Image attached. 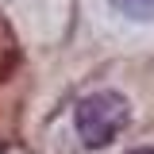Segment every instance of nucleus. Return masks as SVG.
<instances>
[{"label":"nucleus","mask_w":154,"mask_h":154,"mask_svg":"<svg viewBox=\"0 0 154 154\" xmlns=\"http://www.w3.org/2000/svg\"><path fill=\"white\" fill-rule=\"evenodd\" d=\"M119 16L135 19V23H143V19H154V0H108Z\"/></svg>","instance_id":"f03ea898"},{"label":"nucleus","mask_w":154,"mask_h":154,"mask_svg":"<svg viewBox=\"0 0 154 154\" xmlns=\"http://www.w3.org/2000/svg\"><path fill=\"white\" fill-rule=\"evenodd\" d=\"M73 119H77V135H81L85 146H108L127 127L131 104H127V96L112 93V89H100V93H89L77 100Z\"/></svg>","instance_id":"f257e3e1"},{"label":"nucleus","mask_w":154,"mask_h":154,"mask_svg":"<svg viewBox=\"0 0 154 154\" xmlns=\"http://www.w3.org/2000/svg\"><path fill=\"white\" fill-rule=\"evenodd\" d=\"M127 154H154V146H135V150H127Z\"/></svg>","instance_id":"7ed1b4c3"}]
</instances>
